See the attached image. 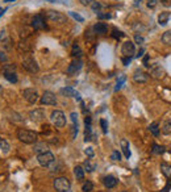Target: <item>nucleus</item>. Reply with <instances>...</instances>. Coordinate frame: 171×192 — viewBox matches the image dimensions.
I'll return each mask as SVG.
<instances>
[{"mask_svg": "<svg viewBox=\"0 0 171 192\" xmlns=\"http://www.w3.org/2000/svg\"><path fill=\"white\" fill-rule=\"evenodd\" d=\"M5 3H12V2H15V0H4Z\"/></svg>", "mask_w": 171, "mask_h": 192, "instance_id": "54", "label": "nucleus"}, {"mask_svg": "<svg viewBox=\"0 0 171 192\" xmlns=\"http://www.w3.org/2000/svg\"><path fill=\"white\" fill-rule=\"evenodd\" d=\"M0 61H7V57H5L3 53H0Z\"/></svg>", "mask_w": 171, "mask_h": 192, "instance_id": "51", "label": "nucleus"}, {"mask_svg": "<svg viewBox=\"0 0 171 192\" xmlns=\"http://www.w3.org/2000/svg\"><path fill=\"white\" fill-rule=\"evenodd\" d=\"M100 8H101V5H100V4H99L97 2H93V3H92V9H93V11H95V12H96V13L99 12V9H100Z\"/></svg>", "mask_w": 171, "mask_h": 192, "instance_id": "44", "label": "nucleus"}, {"mask_svg": "<svg viewBox=\"0 0 171 192\" xmlns=\"http://www.w3.org/2000/svg\"><path fill=\"white\" fill-rule=\"evenodd\" d=\"M61 94L66 97H76V100H80V94L76 92L74 88L71 87H65V88H61Z\"/></svg>", "mask_w": 171, "mask_h": 192, "instance_id": "12", "label": "nucleus"}, {"mask_svg": "<svg viewBox=\"0 0 171 192\" xmlns=\"http://www.w3.org/2000/svg\"><path fill=\"white\" fill-rule=\"evenodd\" d=\"M153 153L154 154H162L163 153V147L162 146H159V145H153Z\"/></svg>", "mask_w": 171, "mask_h": 192, "instance_id": "39", "label": "nucleus"}, {"mask_svg": "<svg viewBox=\"0 0 171 192\" xmlns=\"http://www.w3.org/2000/svg\"><path fill=\"white\" fill-rule=\"evenodd\" d=\"M0 151H3V153L9 151V144L3 138H0Z\"/></svg>", "mask_w": 171, "mask_h": 192, "instance_id": "30", "label": "nucleus"}, {"mask_svg": "<svg viewBox=\"0 0 171 192\" xmlns=\"http://www.w3.org/2000/svg\"><path fill=\"white\" fill-rule=\"evenodd\" d=\"M71 54H73V57L76 58V59H79L82 57L83 51H82V49H80V46L78 45V43H74L73 45V51H71Z\"/></svg>", "mask_w": 171, "mask_h": 192, "instance_id": "23", "label": "nucleus"}, {"mask_svg": "<svg viewBox=\"0 0 171 192\" xmlns=\"http://www.w3.org/2000/svg\"><path fill=\"white\" fill-rule=\"evenodd\" d=\"M112 32H113V33H112V37L116 38V40H120V38H123V37L125 36V33H123L121 30H119L117 28H113Z\"/></svg>", "mask_w": 171, "mask_h": 192, "instance_id": "33", "label": "nucleus"}, {"mask_svg": "<svg viewBox=\"0 0 171 192\" xmlns=\"http://www.w3.org/2000/svg\"><path fill=\"white\" fill-rule=\"evenodd\" d=\"M162 132H163L164 134H171V121H166V123L163 124Z\"/></svg>", "mask_w": 171, "mask_h": 192, "instance_id": "34", "label": "nucleus"}, {"mask_svg": "<svg viewBox=\"0 0 171 192\" xmlns=\"http://www.w3.org/2000/svg\"><path fill=\"white\" fill-rule=\"evenodd\" d=\"M134 41H136L137 43H143V41H145V40H143V37H142V36L136 34V36H134Z\"/></svg>", "mask_w": 171, "mask_h": 192, "instance_id": "46", "label": "nucleus"}, {"mask_svg": "<svg viewBox=\"0 0 171 192\" xmlns=\"http://www.w3.org/2000/svg\"><path fill=\"white\" fill-rule=\"evenodd\" d=\"M123 192H128V191H123Z\"/></svg>", "mask_w": 171, "mask_h": 192, "instance_id": "55", "label": "nucleus"}, {"mask_svg": "<svg viewBox=\"0 0 171 192\" xmlns=\"http://www.w3.org/2000/svg\"><path fill=\"white\" fill-rule=\"evenodd\" d=\"M93 170H95V164H91L90 161H86V162H84V171H87V172H92Z\"/></svg>", "mask_w": 171, "mask_h": 192, "instance_id": "35", "label": "nucleus"}, {"mask_svg": "<svg viewBox=\"0 0 171 192\" xmlns=\"http://www.w3.org/2000/svg\"><path fill=\"white\" fill-rule=\"evenodd\" d=\"M15 70H16L15 65H5L4 69H3L4 73H15Z\"/></svg>", "mask_w": 171, "mask_h": 192, "instance_id": "37", "label": "nucleus"}, {"mask_svg": "<svg viewBox=\"0 0 171 192\" xmlns=\"http://www.w3.org/2000/svg\"><path fill=\"white\" fill-rule=\"evenodd\" d=\"M37 161L43 167H50L52 164L56 162V157L53 155V153L46 151V153H42V154H38Z\"/></svg>", "mask_w": 171, "mask_h": 192, "instance_id": "2", "label": "nucleus"}, {"mask_svg": "<svg viewBox=\"0 0 171 192\" xmlns=\"http://www.w3.org/2000/svg\"><path fill=\"white\" fill-rule=\"evenodd\" d=\"M24 99L30 104H36L38 101V92L34 88H26L23 92Z\"/></svg>", "mask_w": 171, "mask_h": 192, "instance_id": "9", "label": "nucleus"}, {"mask_svg": "<svg viewBox=\"0 0 171 192\" xmlns=\"http://www.w3.org/2000/svg\"><path fill=\"white\" fill-rule=\"evenodd\" d=\"M74 175L78 180H83L84 179V168L82 166H75L74 168Z\"/></svg>", "mask_w": 171, "mask_h": 192, "instance_id": "21", "label": "nucleus"}, {"mask_svg": "<svg viewBox=\"0 0 171 192\" xmlns=\"http://www.w3.org/2000/svg\"><path fill=\"white\" fill-rule=\"evenodd\" d=\"M143 51H145V50H143V49H141V50L138 51V54H137V57H138V58H140V57H142V54H143Z\"/></svg>", "mask_w": 171, "mask_h": 192, "instance_id": "53", "label": "nucleus"}, {"mask_svg": "<svg viewBox=\"0 0 171 192\" xmlns=\"http://www.w3.org/2000/svg\"><path fill=\"white\" fill-rule=\"evenodd\" d=\"M93 30L96 34H106L108 32V25L106 23H96L93 25Z\"/></svg>", "mask_w": 171, "mask_h": 192, "instance_id": "17", "label": "nucleus"}, {"mask_svg": "<svg viewBox=\"0 0 171 192\" xmlns=\"http://www.w3.org/2000/svg\"><path fill=\"white\" fill-rule=\"evenodd\" d=\"M50 2H53V0H50Z\"/></svg>", "mask_w": 171, "mask_h": 192, "instance_id": "56", "label": "nucleus"}, {"mask_svg": "<svg viewBox=\"0 0 171 192\" xmlns=\"http://www.w3.org/2000/svg\"><path fill=\"white\" fill-rule=\"evenodd\" d=\"M92 190H93V184L90 182V180L84 182L83 185H82V191H83V192H91Z\"/></svg>", "mask_w": 171, "mask_h": 192, "instance_id": "32", "label": "nucleus"}, {"mask_svg": "<svg viewBox=\"0 0 171 192\" xmlns=\"http://www.w3.org/2000/svg\"><path fill=\"white\" fill-rule=\"evenodd\" d=\"M70 187H71L70 180L65 176H59L54 180V188H56V191H58V192H69Z\"/></svg>", "mask_w": 171, "mask_h": 192, "instance_id": "3", "label": "nucleus"}, {"mask_svg": "<svg viewBox=\"0 0 171 192\" xmlns=\"http://www.w3.org/2000/svg\"><path fill=\"white\" fill-rule=\"evenodd\" d=\"M162 42L164 45H171V30L164 32L162 34Z\"/></svg>", "mask_w": 171, "mask_h": 192, "instance_id": "28", "label": "nucleus"}, {"mask_svg": "<svg viewBox=\"0 0 171 192\" xmlns=\"http://www.w3.org/2000/svg\"><path fill=\"white\" fill-rule=\"evenodd\" d=\"M82 66H83V63H82L80 59H74V61L71 62V63H70V66H69L67 73H69L70 75L76 74V73H78V71L82 69Z\"/></svg>", "mask_w": 171, "mask_h": 192, "instance_id": "14", "label": "nucleus"}, {"mask_svg": "<svg viewBox=\"0 0 171 192\" xmlns=\"http://www.w3.org/2000/svg\"><path fill=\"white\" fill-rule=\"evenodd\" d=\"M149 130L151 132V134L153 136H159V125H158V123H153L150 127H149Z\"/></svg>", "mask_w": 171, "mask_h": 192, "instance_id": "29", "label": "nucleus"}, {"mask_svg": "<svg viewBox=\"0 0 171 192\" xmlns=\"http://www.w3.org/2000/svg\"><path fill=\"white\" fill-rule=\"evenodd\" d=\"M97 19H100V20H103V19H111V15H109V13H97Z\"/></svg>", "mask_w": 171, "mask_h": 192, "instance_id": "45", "label": "nucleus"}, {"mask_svg": "<svg viewBox=\"0 0 171 192\" xmlns=\"http://www.w3.org/2000/svg\"><path fill=\"white\" fill-rule=\"evenodd\" d=\"M147 63H149V56H146L145 58H143V65H145L146 67H149V65H147Z\"/></svg>", "mask_w": 171, "mask_h": 192, "instance_id": "49", "label": "nucleus"}, {"mask_svg": "<svg viewBox=\"0 0 171 192\" xmlns=\"http://www.w3.org/2000/svg\"><path fill=\"white\" fill-rule=\"evenodd\" d=\"M84 153H86V155L90 157V158H92L93 155H95V153H93V149H92V147H87V149L84 150Z\"/></svg>", "mask_w": 171, "mask_h": 192, "instance_id": "43", "label": "nucleus"}, {"mask_svg": "<svg viewBox=\"0 0 171 192\" xmlns=\"http://www.w3.org/2000/svg\"><path fill=\"white\" fill-rule=\"evenodd\" d=\"M79 2L83 4V5H90V4L93 3V0H79Z\"/></svg>", "mask_w": 171, "mask_h": 192, "instance_id": "48", "label": "nucleus"}, {"mask_svg": "<svg viewBox=\"0 0 171 192\" xmlns=\"http://www.w3.org/2000/svg\"><path fill=\"white\" fill-rule=\"evenodd\" d=\"M170 187H171V182H169L167 183V185L164 187V190H163V192H169V190H170Z\"/></svg>", "mask_w": 171, "mask_h": 192, "instance_id": "50", "label": "nucleus"}, {"mask_svg": "<svg viewBox=\"0 0 171 192\" xmlns=\"http://www.w3.org/2000/svg\"><path fill=\"white\" fill-rule=\"evenodd\" d=\"M100 125H101V129H103V133L104 134H107L108 133V124H107V121L104 118H101L100 120Z\"/></svg>", "mask_w": 171, "mask_h": 192, "instance_id": "38", "label": "nucleus"}, {"mask_svg": "<svg viewBox=\"0 0 171 192\" xmlns=\"http://www.w3.org/2000/svg\"><path fill=\"white\" fill-rule=\"evenodd\" d=\"M4 78L11 83H17V75L16 73H4Z\"/></svg>", "mask_w": 171, "mask_h": 192, "instance_id": "26", "label": "nucleus"}, {"mask_svg": "<svg viewBox=\"0 0 171 192\" xmlns=\"http://www.w3.org/2000/svg\"><path fill=\"white\" fill-rule=\"evenodd\" d=\"M41 104L42 105H56L57 104V97L56 95L50 91H45L43 95L41 96Z\"/></svg>", "mask_w": 171, "mask_h": 192, "instance_id": "7", "label": "nucleus"}, {"mask_svg": "<svg viewBox=\"0 0 171 192\" xmlns=\"http://www.w3.org/2000/svg\"><path fill=\"white\" fill-rule=\"evenodd\" d=\"M161 171L167 179H171V164L169 163H161Z\"/></svg>", "mask_w": 171, "mask_h": 192, "instance_id": "20", "label": "nucleus"}, {"mask_svg": "<svg viewBox=\"0 0 171 192\" xmlns=\"http://www.w3.org/2000/svg\"><path fill=\"white\" fill-rule=\"evenodd\" d=\"M17 49H19V51L20 53H29L30 51V45L26 41H21L19 45H17Z\"/></svg>", "mask_w": 171, "mask_h": 192, "instance_id": "24", "label": "nucleus"}, {"mask_svg": "<svg viewBox=\"0 0 171 192\" xmlns=\"http://www.w3.org/2000/svg\"><path fill=\"white\" fill-rule=\"evenodd\" d=\"M70 117H71V121H73V125H78V114L73 112L70 114Z\"/></svg>", "mask_w": 171, "mask_h": 192, "instance_id": "41", "label": "nucleus"}, {"mask_svg": "<svg viewBox=\"0 0 171 192\" xmlns=\"http://www.w3.org/2000/svg\"><path fill=\"white\" fill-rule=\"evenodd\" d=\"M120 145H121V149H123V153L125 158H129L130 157V150H129V142L126 141L125 138H123L120 141Z\"/></svg>", "mask_w": 171, "mask_h": 192, "instance_id": "19", "label": "nucleus"}, {"mask_svg": "<svg viewBox=\"0 0 171 192\" xmlns=\"http://www.w3.org/2000/svg\"><path fill=\"white\" fill-rule=\"evenodd\" d=\"M32 25L33 28L36 30H40V29H45L46 28V24H45V17L41 15V13H37L34 15V17L32 20Z\"/></svg>", "mask_w": 171, "mask_h": 192, "instance_id": "10", "label": "nucleus"}, {"mask_svg": "<svg viewBox=\"0 0 171 192\" xmlns=\"http://www.w3.org/2000/svg\"><path fill=\"white\" fill-rule=\"evenodd\" d=\"M125 80H126V76H125V75H121V76H120V79L117 80V84H116V87H115V91H116V92H117L119 90L123 88V86H124V83H125Z\"/></svg>", "mask_w": 171, "mask_h": 192, "instance_id": "31", "label": "nucleus"}, {"mask_svg": "<svg viewBox=\"0 0 171 192\" xmlns=\"http://www.w3.org/2000/svg\"><path fill=\"white\" fill-rule=\"evenodd\" d=\"M69 15L71 16V17H74L76 21H79V23H83V21H84L83 16H80L79 13H75V12H73V11H71V12H69Z\"/></svg>", "mask_w": 171, "mask_h": 192, "instance_id": "36", "label": "nucleus"}, {"mask_svg": "<svg viewBox=\"0 0 171 192\" xmlns=\"http://www.w3.org/2000/svg\"><path fill=\"white\" fill-rule=\"evenodd\" d=\"M130 61H132L130 57H124V58H123V63H124L125 66H128V65L130 63Z\"/></svg>", "mask_w": 171, "mask_h": 192, "instance_id": "47", "label": "nucleus"}, {"mask_svg": "<svg viewBox=\"0 0 171 192\" xmlns=\"http://www.w3.org/2000/svg\"><path fill=\"white\" fill-rule=\"evenodd\" d=\"M50 120H52V123L56 125L57 128H63L66 125V116H65V113L62 111H58V109H56V111L52 113Z\"/></svg>", "mask_w": 171, "mask_h": 192, "instance_id": "4", "label": "nucleus"}, {"mask_svg": "<svg viewBox=\"0 0 171 192\" xmlns=\"http://www.w3.org/2000/svg\"><path fill=\"white\" fill-rule=\"evenodd\" d=\"M133 79H134V82H137V83H145V82L149 79V75L145 73V71L137 69L133 74Z\"/></svg>", "mask_w": 171, "mask_h": 192, "instance_id": "13", "label": "nucleus"}, {"mask_svg": "<svg viewBox=\"0 0 171 192\" xmlns=\"http://www.w3.org/2000/svg\"><path fill=\"white\" fill-rule=\"evenodd\" d=\"M29 116H30V118L33 120V121L40 123V121H42V120H45V111L41 109V108H37V109H34V111H30Z\"/></svg>", "mask_w": 171, "mask_h": 192, "instance_id": "11", "label": "nucleus"}, {"mask_svg": "<svg viewBox=\"0 0 171 192\" xmlns=\"http://www.w3.org/2000/svg\"><path fill=\"white\" fill-rule=\"evenodd\" d=\"M111 158L113 161H121V154L119 151H113L112 153V155H111Z\"/></svg>", "mask_w": 171, "mask_h": 192, "instance_id": "42", "label": "nucleus"}, {"mask_svg": "<svg viewBox=\"0 0 171 192\" xmlns=\"http://www.w3.org/2000/svg\"><path fill=\"white\" fill-rule=\"evenodd\" d=\"M86 125H91V117H86Z\"/></svg>", "mask_w": 171, "mask_h": 192, "instance_id": "52", "label": "nucleus"}, {"mask_svg": "<svg viewBox=\"0 0 171 192\" xmlns=\"http://www.w3.org/2000/svg\"><path fill=\"white\" fill-rule=\"evenodd\" d=\"M103 183L107 188H113V187H116V184H117V179L112 176V175H108V176L103 179Z\"/></svg>", "mask_w": 171, "mask_h": 192, "instance_id": "18", "label": "nucleus"}, {"mask_svg": "<svg viewBox=\"0 0 171 192\" xmlns=\"http://www.w3.org/2000/svg\"><path fill=\"white\" fill-rule=\"evenodd\" d=\"M23 67H24L26 71H29V73H37V71L40 70L37 62L34 61V58H32V57L24 58V61H23Z\"/></svg>", "mask_w": 171, "mask_h": 192, "instance_id": "6", "label": "nucleus"}, {"mask_svg": "<svg viewBox=\"0 0 171 192\" xmlns=\"http://www.w3.org/2000/svg\"><path fill=\"white\" fill-rule=\"evenodd\" d=\"M0 42L3 43V46H5L7 49H11V38L8 37V33L5 29L0 32Z\"/></svg>", "mask_w": 171, "mask_h": 192, "instance_id": "16", "label": "nucleus"}, {"mask_svg": "<svg viewBox=\"0 0 171 192\" xmlns=\"http://www.w3.org/2000/svg\"><path fill=\"white\" fill-rule=\"evenodd\" d=\"M76 134H78V125H73L71 127V138H75Z\"/></svg>", "mask_w": 171, "mask_h": 192, "instance_id": "40", "label": "nucleus"}, {"mask_svg": "<svg viewBox=\"0 0 171 192\" xmlns=\"http://www.w3.org/2000/svg\"><path fill=\"white\" fill-rule=\"evenodd\" d=\"M150 75L153 76L154 79H161L162 76L164 75V70L161 67V66H153L151 71H150Z\"/></svg>", "mask_w": 171, "mask_h": 192, "instance_id": "15", "label": "nucleus"}, {"mask_svg": "<svg viewBox=\"0 0 171 192\" xmlns=\"http://www.w3.org/2000/svg\"><path fill=\"white\" fill-rule=\"evenodd\" d=\"M169 19H170V13H169V12H162L161 15L158 16V23H159V25L164 26V25L167 24Z\"/></svg>", "mask_w": 171, "mask_h": 192, "instance_id": "22", "label": "nucleus"}, {"mask_svg": "<svg viewBox=\"0 0 171 192\" xmlns=\"http://www.w3.org/2000/svg\"><path fill=\"white\" fill-rule=\"evenodd\" d=\"M46 16H47V19L52 21V23H57V24H65L66 23V16L63 13H61L58 12V11H47L46 12Z\"/></svg>", "mask_w": 171, "mask_h": 192, "instance_id": "5", "label": "nucleus"}, {"mask_svg": "<svg viewBox=\"0 0 171 192\" xmlns=\"http://www.w3.org/2000/svg\"><path fill=\"white\" fill-rule=\"evenodd\" d=\"M92 138H95V136H92V129H91V125H86L84 141H86V142H88V141H91Z\"/></svg>", "mask_w": 171, "mask_h": 192, "instance_id": "25", "label": "nucleus"}, {"mask_svg": "<svg viewBox=\"0 0 171 192\" xmlns=\"http://www.w3.org/2000/svg\"><path fill=\"white\" fill-rule=\"evenodd\" d=\"M17 138L24 142V144H36L38 140V134L36 132L29 130V129H19L17 130Z\"/></svg>", "mask_w": 171, "mask_h": 192, "instance_id": "1", "label": "nucleus"}, {"mask_svg": "<svg viewBox=\"0 0 171 192\" xmlns=\"http://www.w3.org/2000/svg\"><path fill=\"white\" fill-rule=\"evenodd\" d=\"M34 151L38 153V154H42V153H46L47 150V146L45 144H36L34 145Z\"/></svg>", "mask_w": 171, "mask_h": 192, "instance_id": "27", "label": "nucleus"}, {"mask_svg": "<svg viewBox=\"0 0 171 192\" xmlns=\"http://www.w3.org/2000/svg\"><path fill=\"white\" fill-rule=\"evenodd\" d=\"M136 53V47H134V43L132 41H125L121 46V54H124V57H133Z\"/></svg>", "mask_w": 171, "mask_h": 192, "instance_id": "8", "label": "nucleus"}]
</instances>
